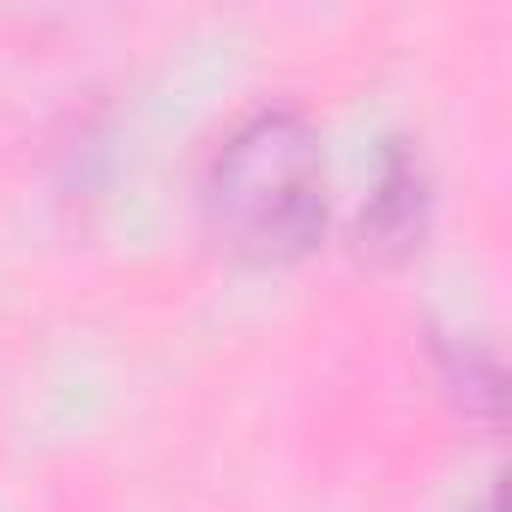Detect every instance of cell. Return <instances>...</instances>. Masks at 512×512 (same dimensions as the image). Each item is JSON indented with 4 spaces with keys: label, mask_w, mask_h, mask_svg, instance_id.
Here are the masks:
<instances>
[{
    "label": "cell",
    "mask_w": 512,
    "mask_h": 512,
    "mask_svg": "<svg viewBox=\"0 0 512 512\" xmlns=\"http://www.w3.org/2000/svg\"><path fill=\"white\" fill-rule=\"evenodd\" d=\"M205 217L241 260L284 266L326 229V151L302 109H253L205 169Z\"/></svg>",
    "instance_id": "obj_1"
},
{
    "label": "cell",
    "mask_w": 512,
    "mask_h": 512,
    "mask_svg": "<svg viewBox=\"0 0 512 512\" xmlns=\"http://www.w3.org/2000/svg\"><path fill=\"white\" fill-rule=\"evenodd\" d=\"M422 229H428V169L404 139H392L386 157H380V181L362 205V253H374V260H404L422 241Z\"/></svg>",
    "instance_id": "obj_2"
}]
</instances>
